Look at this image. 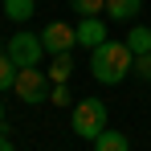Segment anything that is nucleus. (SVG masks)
<instances>
[{"mask_svg":"<svg viewBox=\"0 0 151 151\" xmlns=\"http://www.w3.org/2000/svg\"><path fill=\"white\" fill-rule=\"evenodd\" d=\"M135 65V53L127 41H102L98 49H90V74L98 78L102 86H119Z\"/></svg>","mask_w":151,"mask_h":151,"instance_id":"nucleus-1","label":"nucleus"},{"mask_svg":"<svg viewBox=\"0 0 151 151\" xmlns=\"http://www.w3.org/2000/svg\"><path fill=\"white\" fill-rule=\"evenodd\" d=\"M74 135H82V139H98L102 131H106V106H102L98 98H86V102H78L74 106Z\"/></svg>","mask_w":151,"mask_h":151,"instance_id":"nucleus-2","label":"nucleus"},{"mask_svg":"<svg viewBox=\"0 0 151 151\" xmlns=\"http://www.w3.org/2000/svg\"><path fill=\"white\" fill-rule=\"evenodd\" d=\"M12 90H17V98H21V102L37 106V102H45V98L53 94V78L41 74L37 65H25V70L17 74V86H12Z\"/></svg>","mask_w":151,"mask_h":151,"instance_id":"nucleus-3","label":"nucleus"},{"mask_svg":"<svg viewBox=\"0 0 151 151\" xmlns=\"http://www.w3.org/2000/svg\"><path fill=\"white\" fill-rule=\"evenodd\" d=\"M4 53L25 70V65H37V61L45 57V41H41V33H12Z\"/></svg>","mask_w":151,"mask_h":151,"instance_id":"nucleus-4","label":"nucleus"},{"mask_svg":"<svg viewBox=\"0 0 151 151\" xmlns=\"http://www.w3.org/2000/svg\"><path fill=\"white\" fill-rule=\"evenodd\" d=\"M41 41H45V53L57 57V53H70L78 45V29H70L65 21H53V25L41 29Z\"/></svg>","mask_w":151,"mask_h":151,"instance_id":"nucleus-5","label":"nucleus"},{"mask_svg":"<svg viewBox=\"0 0 151 151\" xmlns=\"http://www.w3.org/2000/svg\"><path fill=\"white\" fill-rule=\"evenodd\" d=\"M74 29H78V45H90V49H98L102 41H110V37H106V21H98V17H82Z\"/></svg>","mask_w":151,"mask_h":151,"instance_id":"nucleus-6","label":"nucleus"},{"mask_svg":"<svg viewBox=\"0 0 151 151\" xmlns=\"http://www.w3.org/2000/svg\"><path fill=\"white\" fill-rule=\"evenodd\" d=\"M143 8V0H106V17L110 21H135Z\"/></svg>","mask_w":151,"mask_h":151,"instance_id":"nucleus-7","label":"nucleus"},{"mask_svg":"<svg viewBox=\"0 0 151 151\" xmlns=\"http://www.w3.org/2000/svg\"><path fill=\"white\" fill-rule=\"evenodd\" d=\"M94 151H131V143H127V135L123 131H102L98 139H94Z\"/></svg>","mask_w":151,"mask_h":151,"instance_id":"nucleus-8","label":"nucleus"},{"mask_svg":"<svg viewBox=\"0 0 151 151\" xmlns=\"http://www.w3.org/2000/svg\"><path fill=\"white\" fill-rule=\"evenodd\" d=\"M127 45H131V53H151V29L147 25H135L131 33H127Z\"/></svg>","mask_w":151,"mask_h":151,"instance_id":"nucleus-9","label":"nucleus"},{"mask_svg":"<svg viewBox=\"0 0 151 151\" xmlns=\"http://www.w3.org/2000/svg\"><path fill=\"white\" fill-rule=\"evenodd\" d=\"M17 74H21V65H17V61H12L8 53H0V94L17 86Z\"/></svg>","mask_w":151,"mask_h":151,"instance_id":"nucleus-10","label":"nucleus"},{"mask_svg":"<svg viewBox=\"0 0 151 151\" xmlns=\"http://www.w3.org/2000/svg\"><path fill=\"white\" fill-rule=\"evenodd\" d=\"M33 4L37 0H4V17L8 21H29L33 17Z\"/></svg>","mask_w":151,"mask_h":151,"instance_id":"nucleus-11","label":"nucleus"},{"mask_svg":"<svg viewBox=\"0 0 151 151\" xmlns=\"http://www.w3.org/2000/svg\"><path fill=\"white\" fill-rule=\"evenodd\" d=\"M70 74H74V61H70V53H57V57H53V65H49L53 86H57V82H70Z\"/></svg>","mask_w":151,"mask_h":151,"instance_id":"nucleus-12","label":"nucleus"},{"mask_svg":"<svg viewBox=\"0 0 151 151\" xmlns=\"http://www.w3.org/2000/svg\"><path fill=\"white\" fill-rule=\"evenodd\" d=\"M74 4L78 17H98V12H106V0H70Z\"/></svg>","mask_w":151,"mask_h":151,"instance_id":"nucleus-13","label":"nucleus"},{"mask_svg":"<svg viewBox=\"0 0 151 151\" xmlns=\"http://www.w3.org/2000/svg\"><path fill=\"white\" fill-rule=\"evenodd\" d=\"M131 74L139 78V82H151V53H135V65H131Z\"/></svg>","mask_w":151,"mask_h":151,"instance_id":"nucleus-14","label":"nucleus"},{"mask_svg":"<svg viewBox=\"0 0 151 151\" xmlns=\"http://www.w3.org/2000/svg\"><path fill=\"white\" fill-rule=\"evenodd\" d=\"M53 102H57V106H70V82H57V86H53V94H49Z\"/></svg>","mask_w":151,"mask_h":151,"instance_id":"nucleus-15","label":"nucleus"},{"mask_svg":"<svg viewBox=\"0 0 151 151\" xmlns=\"http://www.w3.org/2000/svg\"><path fill=\"white\" fill-rule=\"evenodd\" d=\"M0 151H12V147H8V143H4V127H0Z\"/></svg>","mask_w":151,"mask_h":151,"instance_id":"nucleus-16","label":"nucleus"},{"mask_svg":"<svg viewBox=\"0 0 151 151\" xmlns=\"http://www.w3.org/2000/svg\"><path fill=\"white\" fill-rule=\"evenodd\" d=\"M0 127H4V106H0Z\"/></svg>","mask_w":151,"mask_h":151,"instance_id":"nucleus-17","label":"nucleus"}]
</instances>
